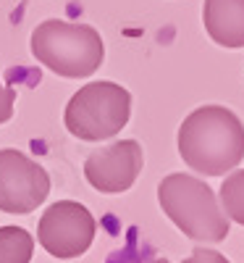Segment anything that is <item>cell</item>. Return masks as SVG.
Instances as JSON below:
<instances>
[{
	"instance_id": "cell-5",
	"label": "cell",
	"mask_w": 244,
	"mask_h": 263,
	"mask_svg": "<svg viewBox=\"0 0 244 263\" xmlns=\"http://www.w3.org/2000/svg\"><path fill=\"white\" fill-rule=\"evenodd\" d=\"M97 224L95 216L76 200H58L42 213L37 239L53 258L71 260L92 248Z\"/></svg>"
},
{
	"instance_id": "cell-3",
	"label": "cell",
	"mask_w": 244,
	"mask_h": 263,
	"mask_svg": "<svg viewBox=\"0 0 244 263\" xmlns=\"http://www.w3.org/2000/svg\"><path fill=\"white\" fill-rule=\"evenodd\" d=\"M158 200L163 213L192 239L220 242L229 234V221L213 190L189 174H168L158 187Z\"/></svg>"
},
{
	"instance_id": "cell-4",
	"label": "cell",
	"mask_w": 244,
	"mask_h": 263,
	"mask_svg": "<svg viewBox=\"0 0 244 263\" xmlns=\"http://www.w3.org/2000/svg\"><path fill=\"white\" fill-rule=\"evenodd\" d=\"M131 92L116 82H90L74 92L63 111V124L84 142L116 137L129 124Z\"/></svg>"
},
{
	"instance_id": "cell-9",
	"label": "cell",
	"mask_w": 244,
	"mask_h": 263,
	"mask_svg": "<svg viewBox=\"0 0 244 263\" xmlns=\"http://www.w3.org/2000/svg\"><path fill=\"white\" fill-rule=\"evenodd\" d=\"M34 239L21 227H0V263H29Z\"/></svg>"
},
{
	"instance_id": "cell-12",
	"label": "cell",
	"mask_w": 244,
	"mask_h": 263,
	"mask_svg": "<svg viewBox=\"0 0 244 263\" xmlns=\"http://www.w3.org/2000/svg\"><path fill=\"white\" fill-rule=\"evenodd\" d=\"M184 263H229L223 255H218V253H213V250H205V248H197L194 253H192V258H187Z\"/></svg>"
},
{
	"instance_id": "cell-2",
	"label": "cell",
	"mask_w": 244,
	"mask_h": 263,
	"mask_svg": "<svg viewBox=\"0 0 244 263\" xmlns=\"http://www.w3.org/2000/svg\"><path fill=\"white\" fill-rule=\"evenodd\" d=\"M32 55L58 77H92L105 58V42L90 24L48 18L32 32Z\"/></svg>"
},
{
	"instance_id": "cell-11",
	"label": "cell",
	"mask_w": 244,
	"mask_h": 263,
	"mask_svg": "<svg viewBox=\"0 0 244 263\" xmlns=\"http://www.w3.org/2000/svg\"><path fill=\"white\" fill-rule=\"evenodd\" d=\"M13 103H16V92L0 82V124H6L13 116Z\"/></svg>"
},
{
	"instance_id": "cell-10",
	"label": "cell",
	"mask_w": 244,
	"mask_h": 263,
	"mask_svg": "<svg viewBox=\"0 0 244 263\" xmlns=\"http://www.w3.org/2000/svg\"><path fill=\"white\" fill-rule=\"evenodd\" d=\"M220 205L231 221L244 227V168L234 171L220 184Z\"/></svg>"
},
{
	"instance_id": "cell-7",
	"label": "cell",
	"mask_w": 244,
	"mask_h": 263,
	"mask_svg": "<svg viewBox=\"0 0 244 263\" xmlns=\"http://www.w3.org/2000/svg\"><path fill=\"white\" fill-rule=\"evenodd\" d=\"M142 147L137 140H118L90 153L84 161V177L97 192L118 195L137 182L142 171Z\"/></svg>"
},
{
	"instance_id": "cell-13",
	"label": "cell",
	"mask_w": 244,
	"mask_h": 263,
	"mask_svg": "<svg viewBox=\"0 0 244 263\" xmlns=\"http://www.w3.org/2000/svg\"><path fill=\"white\" fill-rule=\"evenodd\" d=\"M145 263H168V260H163V258H152V260H145Z\"/></svg>"
},
{
	"instance_id": "cell-8",
	"label": "cell",
	"mask_w": 244,
	"mask_h": 263,
	"mask_svg": "<svg viewBox=\"0 0 244 263\" xmlns=\"http://www.w3.org/2000/svg\"><path fill=\"white\" fill-rule=\"evenodd\" d=\"M202 24L220 48H244V0H205Z\"/></svg>"
},
{
	"instance_id": "cell-1",
	"label": "cell",
	"mask_w": 244,
	"mask_h": 263,
	"mask_svg": "<svg viewBox=\"0 0 244 263\" xmlns=\"http://www.w3.org/2000/svg\"><path fill=\"white\" fill-rule=\"evenodd\" d=\"M181 161L205 174L223 177L244 158V124L226 105H199L179 126Z\"/></svg>"
},
{
	"instance_id": "cell-6",
	"label": "cell",
	"mask_w": 244,
	"mask_h": 263,
	"mask_svg": "<svg viewBox=\"0 0 244 263\" xmlns=\"http://www.w3.org/2000/svg\"><path fill=\"white\" fill-rule=\"evenodd\" d=\"M50 195L48 171L21 150H0V211L32 213Z\"/></svg>"
}]
</instances>
